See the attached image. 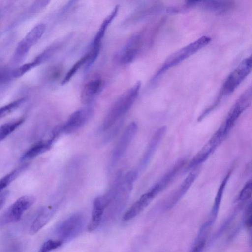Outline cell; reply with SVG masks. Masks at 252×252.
<instances>
[{
	"label": "cell",
	"instance_id": "cell-1",
	"mask_svg": "<svg viewBox=\"0 0 252 252\" xmlns=\"http://www.w3.org/2000/svg\"><path fill=\"white\" fill-rule=\"evenodd\" d=\"M140 88L141 82H137L117 99L104 119L102 126L103 130L111 128L130 109L138 95Z\"/></svg>",
	"mask_w": 252,
	"mask_h": 252
},
{
	"label": "cell",
	"instance_id": "cell-2",
	"mask_svg": "<svg viewBox=\"0 0 252 252\" xmlns=\"http://www.w3.org/2000/svg\"><path fill=\"white\" fill-rule=\"evenodd\" d=\"M211 40L207 36H202L194 41L177 51L165 61L162 66L153 77L151 81H156L167 70L176 66L184 60L196 53L208 44Z\"/></svg>",
	"mask_w": 252,
	"mask_h": 252
},
{
	"label": "cell",
	"instance_id": "cell-3",
	"mask_svg": "<svg viewBox=\"0 0 252 252\" xmlns=\"http://www.w3.org/2000/svg\"><path fill=\"white\" fill-rule=\"evenodd\" d=\"M252 70L251 56L244 59L237 67L228 75L223 83L220 92L210 107L214 110L220 103L221 99L233 92L240 85Z\"/></svg>",
	"mask_w": 252,
	"mask_h": 252
},
{
	"label": "cell",
	"instance_id": "cell-4",
	"mask_svg": "<svg viewBox=\"0 0 252 252\" xmlns=\"http://www.w3.org/2000/svg\"><path fill=\"white\" fill-rule=\"evenodd\" d=\"M34 202L35 198L32 195L19 198L0 216V226L18 221Z\"/></svg>",
	"mask_w": 252,
	"mask_h": 252
},
{
	"label": "cell",
	"instance_id": "cell-5",
	"mask_svg": "<svg viewBox=\"0 0 252 252\" xmlns=\"http://www.w3.org/2000/svg\"><path fill=\"white\" fill-rule=\"evenodd\" d=\"M143 44L141 33L132 35L115 55L116 61L121 65L131 63L138 54Z\"/></svg>",
	"mask_w": 252,
	"mask_h": 252
},
{
	"label": "cell",
	"instance_id": "cell-6",
	"mask_svg": "<svg viewBox=\"0 0 252 252\" xmlns=\"http://www.w3.org/2000/svg\"><path fill=\"white\" fill-rule=\"evenodd\" d=\"M251 101L252 88L250 87L237 100L228 112L225 121L221 125L226 135L241 114L251 105Z\"/></svg>",
	"mask_w": 252,
	"mask_h": 252
},
{
	"label": "cell",
	"instance_id": "cell-7",
	"mask_svg": "<svg viewBox=\"0 0 252 252\" xmlns=\"http://www.w3.org/2000/svg\"><path fill=\"white\" fill-rule=\"evenodd\" d=\"M137 125L135 122L130 123L126 128L112 153L108 169L110 170L123 156L134 138L137 130Z\"/></svg>",
	"mask_w": 252,
	"mask_h": 252
},
{
	"label": "cell",
	"instance_id": "cell-8",
	"mask_svg": "<svg viewBox=\"0 0 252 252\" xmlns=\"http://www.w3.org/2000/svg\"><path fill=\"white\" fill-rule=\"evenodd\" d=\"M119 9V6L116 5L111 12L105 17L102 22L99 29L92 41L90 49L88 51L89 60L88 65L91 66L95 62L100 53L101 44L108 27L117 16Z\"/></svg>",
	"mask_w": 252,
	"mask_h": 252
},
{
	"label": "cell",
	"instance_id": "cell-9",
	"mask_svg": "<svg viewBox=\"0 0 252 252\" xmlns=\"http://www.w3.org/2000/svg\"><path fill=\"white\" fill-rule=\"evenodd\" d=\"M226 136L221 126L201 149L195 155L190 161L189 167L193 168L205 161Z\"/></svg>",
	"mask_w": 252,
	"mask_h": 252
},
{
	"label": "cell",
	"instance_id": "cell-10",
	"mask_svg": "<svg viewBox=\"0 0 252 252\" xmlns=\"http://www.w3.org/2000/svg\"><path fill=\"white\" fill-rule=\"evenodd\" d=\"M93 113V109L89 106L74 112L62 125L63 132L70 134L75 132L88 122Z\"/></svg>",
	"mask_w": 252,
	"mask_h": 252
},
{
	"label": "cell",
	"instance_id": "cell-11",
	"mask_svg": "<svg viewBox=\"0 0 252 252\" xmlns=\"http://www.w3.org/2000/svg\"><path fill=\"white\" fill-rule=\"evenodd\" d=\"M83 216L81 214H75L70 216L59 226L57 233L62 242L77 234L83 225Z\"/></svg>",
	"mask_w": 252,
	"mask_h": 252
},
{
	"label": "cell",
	"instance_id": "cell-12",
	"mask_svg": "<svg viewBox=\"0 0 252 252\" xmlns=\"http://www.w3.org/2000/svg\"><path fill=\"white\" fill-rule=\"evenodd\" d=\"M104 86L103 80L99 77L90 79L83 86L80 94L82 102L89 105L102 91Z\"/></svg>",
	"mask_w": 252,
	"mask_h": 252
},
{
	"label": "cell",
	"instance_id": "cell-13",
	"mask_svg": "<svg viewBox=\"0 0 252 252\" xmlns=\"http://www.w3.org/2000/svg\"><path fill=\"white\" fill-rule=\"evenodd\" d=\"M199 173V169L197 167L192 168L178 189L170 196L167 200L166 207L170 208L175 205L186 194L191 186Z\"/></svg>",
	"mask_w": 252,
	"mask_h": 252
},
{
	"label": "cell",
	"instance_id": "cell-14",
	"mask_svg": "<svg viewBox=\"0 0 252 252\" xmlns=\"http://www.w3.org/2000/svg\"><path fill=\"white\" fill-rule=\"evenodd\" d=\"M185 163L184 159L178 161L149 190L156 196L173 181Z\"/></svg>",
	"mask_w": 252,
	"mask_h": 252
},
{
	"label": "cell",
	"instance_id": "cell-15",
	"mask_svg": "<svg viewBox=\"0 0 252 252\" xmlns=\"http://www.w3.org/2000/svg\"><path fill=\"white\" fill-rule=\"evenodd\" d=\"M166 129V126H162L157 130L153 135L147 149L141 159L139 164L140 170L144 169L149 164L157 150L160 142L165 134Z\"/></svg>",
	"mask_w": 252,
	"mask_h": 252
},
{
	"label": "cell",
	"instance_id": "cell-16",
	"mask_svg": "<svg viewBox=\"0 0 252 252\" xmlns=\"http://www.w3.org/2000/svg\"><path fill=\"white\" fill-rule=\"evenodd\" d=\"M187 6H199L206 10L215 12H225L231 9L234 4L231 1L208 0V1H190Z\"/></svg>",
	"mask_w": 252,
	"mask_h": 252
},
{
	"label": "cell",
	"instance_id": "cell-17",
	"mask_svg": "<svg viewBox=\"0 0 252 252\" xmlns=\"http://www.w3.org/2000/svg\"><path fill=\"white\" fill-rule=\"evenodd\" d=\"M156 196L150 191L143 194L125 213L123 216L124 220H129L140 214Z\"/></svg>",
	"mask_w": 252,
	"mask_h": 252
},
{
	"label": "cell",
	"instance_id": "cell-18",
	"mask_svg": "<svg viewBox=\"0 0 252 252\" xmlns=\"http://www.w3.org/2000/svg\"><path fill=\"white\" fill-rule=\"evenodd\" d=\"M106 207L107 204L103 196L95 198L93 202L91 219L88 226L89 232L95 230L99 226Z\"/></svg>",
	"mask_w": 252,
	"mask_h": 252
},
{
	"label": "cell",
	"instance_id": "cell-19",
	"mask_svg": "<svg viewBox=\"0 0 252 252\" xmlns=\"http://www.w3.org/2000/svg\"><path fill=\"white\" fill-rule=\"evenodd\" d=\"M57 207L55 206L42 209L32 223L29 233L32 235L42 228L54 216Z\"/></svg>",
	"mask_w": 252,
	"mask_h": 252
},
{
	"label": "cell",
	"instance_id": "cell-20",
	"mask_svg": "<svg viewBox=\"0 0 252 252\" xmlns=\"http://www.w3.org/2000/svg\"><path fill=\"white\" fill-rule=\"evenodd\" d=\"M67 39L68 38H63V39L54 42L47 47L32 61L35 66L36 67L51 59L63 47Z\"/></svg>",
	"mask_w": 252,
	"mask_h": 252
},
{
	"label": "cell",
	"instance_id": "cell-21",
	"mask_svg": "<svg viewBox=\"0 0 252 252\" xmlns=\"http://www.w3.org/2000/svg\"><path fill=\"white\" fill-rule=\"evenodd\" d=\"M46 29V25L40 24L33 27L20 42L25 48L29 50L41 38Z\"/></svg>",
	"mask_w": 252,
	"mask_h": 252
},
{
	"label": "cell",
	"instance_id": "cell-22",
	"mask_svg": "<svg viewBox=\"0 0 252 252\" xmlns=\"http://www.w3.org/2000/svg\"><path fill=\"white\" fill-rule=\"evenodd\" d=\"M54 142L53 139L50 138L34 144L22 156L21 160L23 161L32 158L47 151L51 148Z\"/></svg>",
	"mask_w": 252,
	"mask_h": 252
},
{
	"label": "cell",
	"instance_id": "cell-23",
	"mask_svg": "<svg viewBox=\"0 0 252 252\" xmlns=\"http://www.w3.org/2000/svg\"><path fill=\"white\" fill-rule=\"evenodd\" d=\"M231 171L229 170V172H227V174L225 176L224 178L222 180L220 185L219 188L218 192L215 198L214 203L212 209L211 216V220L210 221V222H212L213 220H214L216 217L217 214L218 212L220 204L222 198L224 189L225 188L227 182L229 180V177L231 175Z\"/></svg>",
	"mask_w": 252,
	"mask_h": 252
},
{
	"label": "cell",
	"instance_id": "cell-24",
	"mask_svg": "<svg viewBox=\"0 0 252 252\" xmlns=\"http://www.w3.org/2000/svg\"><path fill=\"white\" fill-rule=\"evenodd\" d=\"M28 166V164L25 163L14 169L0 179V193L14 180Z\"/></svg>",
	"mask_w": 252,
	"mask_h": 252
},
{
	"label": "cell",
	"instance_id": "cell-25",
	"mask_svg": "<svg viewBox=\"0 0 252 252\" xmlns=\"http://www.w3.org/2000/svg\"><path fill=\"white\" fill-rule=\"evenodd\" d=\"M89 59V55L87 52L81 58L78 59L65 74V76L61 81V84L63 85L69 82L72 77L74 76V75L80 69V68L84 65H86L88 62Z\"/></svg>",
	"mask_w": 252,
	"mask_h": 252
},
{
	"label": "cell",
	"instance_id": "cell-26",
	"mask_svg": "<svg viewBox=\"0 0 252 252\" xmlns=\"http://www.w3.org/2000/svg\"><path fill=\"white\" fill-rule=\"evenodd\" d=\"M24 121V118H20L12 122H7L0 127V134L5 138L18 128Z\"/></svg>",
	"mask_w": 252,
	"mask_h": 252
},
{
	"label": "cell",
	"instance_id": "cell-27",
	"mask_svg": "<svg viewBox=\"0 0 252 252\" xmlns=\"http://www.w3.org/2000/svg\"><path fill=\"white\" fill-rule=\"evenodd\" d=\"M26 101L25 98H22L11 102L0 108V118H3L20 107Z\"/></svg>",
	"mask_w": 252,
	"mask_h": 252
},
{
	"label": "cell",
	"instance_id": "cell-28",
	"mask_svg": "<svg viewBox=\"0 0 252 252\" xmlns=\"http://www.w3.org/2000/svg\"><path fill=\"white\" fill-rule=\"evenodd\" d=\"M64 72V67L61 64H58L51 66L47 73V79L51 82L59 80L61 78Z\"/></svg>",
	"mask_w": 252,
	"mask_h": 252
},
{
	"label": "cell",
	"instance_id": "cell-29",
	"mask_svg": "<svg viewBox=\"0 0 252 252\" xmlns=\"http://www.w3.org/2000/svg\"><path fill=\"white\" fill-rule=\"evenodd\" d=\"M252 193V181L250 179L247 181L242 190H241L239 196L238 200L240 201H245L249 199Z\"/></svg>",
	"mask_w": 252,
	"mask_h": 252
},
{
	"label": "cell",
	"instance_id": "cell-30",
	"mask_svg": "<svg viewBox=\"0 0 252 252\" xmlns=\"http://www.w3.org/2000/svg\"><path fill=\"white\" fill-rule=\"evenodd\" d=\"M62 243L60 240H48L43 243L38 252H50L59 247Z\"/></svg>",
	"mask_w": 252,
	"mask_h": 252
},
{
	"label": "cell",
	"instance_id": "cell-31",
	"mask_svg": "<svg viewBox=\"0 0 252 252\" xmlns=\"http://www.w3.org/2000/svg\"><path fill=\"white\" fill-rule=\"evenodd\" d=\"M34 67L35 66L32 62L25 63L14 69L11 75L16 78L20 77Z\"/></svg>",
	"mask_w": 252,
	"mask_h": 252
},
{
	"label": "cell",
	"instance_id": "cell-32",
	"mask_svg": "<svg viewBox=\"0 0 252 252\" xmlns=\"http://www.w3.org/2000/svg\"><path fill=\"white\" fill-rule=\"evenodd\" d=\"M245 223L247 228H250L252 226V207L251 203L247 208L245 216Z\"/></svg>",
	"mask_w": 252,
	"mask_h": 252
},
{
	"label": "cell",
	"instance_id": "cell-33",
	"mask_svg": "<svg viewBox=\"0 0 252 252\" xmlns=\"http://www.w3.org/2000/svg\"><path fill=\"white\" fill-rule=\"evenodd\" d=\"M9 195V191L7 190H4L0 193V209H1L7 199Z\"/></svg>",
	"mask_w": 252,
	"mask_h": 252
},
{
	"label": "cell",
	"instance_id": "cell-34",
	"mask_svg": "<svg viewBox=\"0 0 252 252\" xmlns=\"http://www.w3.org/2000/svg\"><path fill=\"white\" fill-rule=\"evenodd\" d=\"M204 241H201L197 243L191 252H202L204 246Z\"/></svg>",
	"mask_w": 252,
	"mask_h": 252
}]
</instances>
